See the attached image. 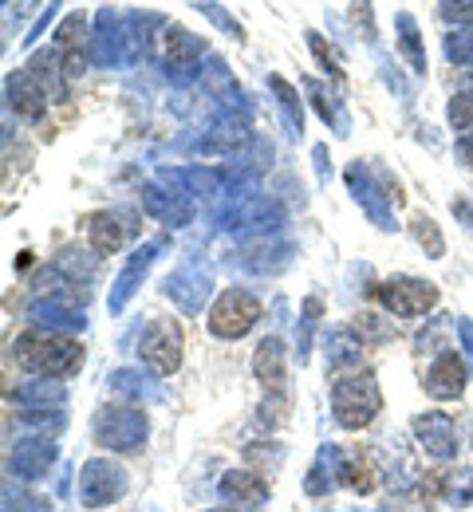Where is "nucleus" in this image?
<instances>
[{"mask_svg": "<svg viewBox=\"0 0 473 512\" xmlns=\"http://www.w3.org/2000/svg\"><path fill=\"white\" fill-rule=\"evenodd\" d=\"M12 355L24 371L48 375V379H68L71 371H79V363H83V347L75 339L56 335V331H24L12 343Z\"/></svg>", "mask_w": 473, "mask_h": 512, "instance_id": "nucleus-1", "label": "nucleus"}, {"mask_svg": "<svg viewBox=\"0 0 473 512\" xmlns=\"http://www.w3.org/2000/svg\"><path fill=\"white\" fill-rule=\"evenodd\" d=\"M332 406H336L339 426L359 430V426H367V422L379 414L383 398H379V386H375V379H371L367 371H359V375L336 379V386H332Z\"/></svg>", "mask_w": 473, "mask_h": 512, "instance_id": "nucleus-2", "label": "nucleus"}, {"mask_svg": "<svg viewBox=\"0 0 473 512\" xmlns=\"http://www.w3.org/2000/svg\"><path fill=\"white\" fill-rule=\"evenodd\" d=\"M138 359L154 371V375H174L182 363V327L174 320H150L142 339H138Z\"/></svg>", "mask_w": 473, "mask_h": 512, "instance_id": "nucleus-3", "label": "nucleus"}, {"mask_svg": "<svg viewBox=\"0 0 473 512\" xmlns=\"http://www.w3.org/2000/svg\"><path fill=\"white\" fill-rule=\"evenodd\" d=\"M257 320H261V304H257V296H249L241 288H225L217 296V304L209 308V331L217 339H241Z\"/></svg>", "mask_w": 473, "mask_h": 512, "instance_id": "nucleus-4", "label": "nucleus"}, {"mask_svg": "<svg viewBox=\"0 0 473 512\" xmlns=\"http://www.w3.org/2000/svg\"><path fill=\"white\" fill-rule=\"evenodd\" d=\"M379 300H383L387 312H395L399 320H414V316H426V312L438 304V288L426 284V280L399 276V280L379 284Z\"/></svg>", "mask_w": 473, "mask_h": 512, "instance_id": "nucleus-5", "label": "nucleus"}, {"mask_svg": "<svg viewBox=\"0 0 473 512\" xmlns=\"http://www.w3.org/2000/svg\"><path fill=\"white\" fill-rule=\"evenodd\" d=\"M123 469H115L111 461H91L87 469H83V501L87 505H107V501H115L119 493H123Z\"/></svg>", "mask_w": 473, "mask_h": 512, "instance_id": "nucleus-6", "label": "nucleus"}, {"mask_svg": "<svg viewBox=\"0 0 473 512\" xmlns=\"http://www.w3.org/2000/svg\"><path fill=\"white\" fill-rule=\"evenodd\" d=\"M426 390H430L434 398H458V394L466 390V367H462L458 351H446V355L434 359V367H430V375H426Z\"/></svg>", "mask_w": 473, "mask_h": 512, "instance_id": "nucleus-7", "label": "nucleus"}, {"mask_svg": "<svg viewBox=\"0 0 473 512\" xmlns=\"http://www.w3.org/2000/svg\"><path fill=\"white\" fill-rule=\"evenodd\" d=\"M111 414V430L99 426V442H111V449H135L146 434V422L135 410H107Z\"/></svg>", "mask_w": 473, "mask_h": 512, "instance_id": "nucleus-8", "label": "nucleus"}, {"mask_svg": "<svg viewBox=\"0 0 473 512\" xmlns=\"http://www.w3.org/2000/svg\"><path fill=\"white\" fill-rule=\"evenodd\" d=\"M414 434L422 438V446L430 449L434 457H450L454 453V422H450V414H422L414 422Z\"/></svg>", "mask_w": 473, "mask_h": 512, "instance_id": "nucleus-9", "label": "nucleus"}, {"mask_svg": "<svg viewBox=\"0 0 473 512\" xmlns=\"http://www.w3.org/2000/svg\"><path fill=\"white\" fill-rule=\"evenodd\" d=\"M253 371H257V379L269 386V390H284V347H280V339H265L257 347Z\"/></svg>", "mask_w": 473, "mask_h": 512, "instance_id": "nucleus-10", "label": "nucleus"}, {"mask_svg": "<svg viewBox=\"0 0 473 512\" xmlns=\"http://www.w3.org/2000/svg\"><path fill=\"white\" fill-rule=\"evenodd\" d=\"M87 237H91V249L99 256L115 253L123 245V229H119V221L111 213H91L87 217Z\"/></svg>", "mask_w": 473, "mask_h": 512, "instance_id": "nucleus-11", "label": "nucleus"}, {"mask_svg": "<svg viewBox=\"0 0 473 512\" xmlns=\"http://www.w3.org/2000/svg\"><path fill=\"white\" fill-rule=\"evenodd\" d=\"M265 481H257L253 473H229L221 481V497L225 501H237V505H261L265 501Z\"/></svg>", "mask_w": 473, "mask_h": 512, "instance_id": "nucleus-12", "label": "nucleus"}, {"mask_svg": "<svg viewBox=\"0 0 473 512\" xmlns=\"http://www.w3.org/2000/svg\"><path fill=\"white\" fill-rule=\"evenodd\" d=\"M446 56L458 67H473V32H454V36H446Z\"/></svg>", "mask_w": 473, "mask_h": 512, "instance_id": "nucleus-13", "label": "nucleus"}, {"mask_svg": "<svg viewBox=\"0 0 473 512\" xmlns=\"http://www.w3.org/2000/svg\"><path fill=\"white\" fill-rule=\"evenodd\" d=\"M146 264H150V249H146V253H138L135 260H131V268L123 272V280H119V296L111 300V308H123V304H127V296L135 292L131 284H135V280H138V272H146Z\"/></svg>", "mask_w": 473, "mask_h": 512, "instance_id": "nucleus-14", "label": "nucleus"}, {"mask_svg": "<svg viewBox=\"0 0 473 512\" xmlns=\"http://www.w3.org/2000/svg\"><path fill=\"white\" fill-rule=\"evenodd\" d=\"M399 32H403V48L406 56H410V64H414V71H426V56L418 52V28H414L410 16H399Z\"/></svg>", "mask_w": 473, "mask_h": 512, "instance_id": "nucleus-15", "label": "nucleus"}, {"mask_svg": "<svg viewBox=\"0 0 473 512\" xmlns=\"http://www.w3.org/2000/svg\"><path fill=\"white\" fill-rule=\"evenodd\" d=\"M450 123H454V130H462V134H473V95H454Z\"/></svg>", "mask_w": 473, "mask_h": 512, "instance_id": "nucleus-16", "label": "nucleus"}, {"mask_svg": "<svg viewBox=\"0 0 473 512\" xmlns=\"http://www.w3.org/2000/svg\"><path fill=\"white\" fill-rule=\"evenodd\" d=\"M414 237H418V245L426 249L430 245V256H442V237H438V229H434V221L430 217H414Z\"/></svg>", "mask_w": 473, "mask_h": 512, "instance_id": "nucleus-17", "label": "nucleus"}, {"mask_svg": "<svg viewBox=\"0 0 473 512\" xmlns=\"http://www.w3.org/2000/svg\"><path fill=\"white\" fill-rule=\"evenodd\" d=\"M312 52H316V60H320V64H324V71H336V75H339L336 56H328V48H324V40H320V36H316V32H312Z\"/></svg>", "mask_w": 473, "mask_h": 512, "instance_id": "nucleus-18", "label": "nucleus"}, {"mask_svg": "<svg viewBox=\"0 0 473 512\" xmlns=\"http://www.w3.org/2000/svg\"><path fill=\"white\" fill-rule=\"evenodd\" d=\"M446 16L462 20V24H473V0H458V4H446Z\"/></svg>", "mask_w": 473, "mask_h": 512, "instance_id": "nucleus-19", "label": "nucleus"}]
</instances>
